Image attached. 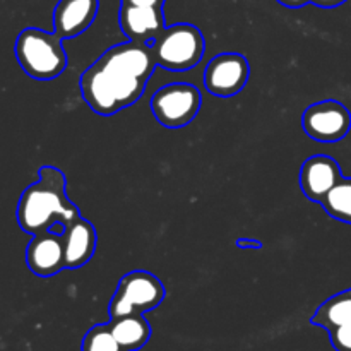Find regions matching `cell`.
Listing matches in <instances>:
<instances>
[{
	"label": "cell",
	"mask_w": 351,
	"mask_h": 351,
	"mask_svg": "<svg viewBox=\"0 0 351 351\" xmlns=\"http://www.w3.org/2000/svg\"><path fill=\"white\" fill-rule=\"evenodd\" d=\"M77 218H81L77 206L65 195L64 173L55 167H41L38 180L23 192L17 204L21 230L36 235L55 223L69 226Z\"/></svg>",
	"instance_id": "6da1fadb"
},
{
	"label": "cell",
	"mask_w": 351,
	"mask_h": 351,
	"mask_svg": "<svg viewBox=\"0 0 351 351\" xmlns=\"http://www.w3.org/2000/svg\"><path fill=\"white\" fill-rule=\"evenodd\" d=\"M147 81L105 67L98 60L81 75V95L93 112L115 115L143 96Z\"/></svg>",
	"instance_id": "7a4b0ae2"
},
{
	"label": "cell",
	"mask_w": 351,
	"mask_h": 351,
	"mask_svg": "<svg viewBox=\"0 0 351 351\" xmlns=\"http://www.w3.org/2000/svg\"><path fill=\"white\" fill-rule=\"evenodd\" d=\"M64 38L38 27H26L16 40V57L21 69L38 81H51L67 67Z\"/></svg>",
	"instance_id": "3957f363"
},
{
	"label": "cell",
	"mask_w": 351,
	"mask_h": 351,
	"mask_svg": "<svg viewBox=\"0 0 351 351\" xmlns=\"http://www.w3.org/2000/svg\"><path fill=\"white\" fill-rule=\"evenodd\" d=\"M158 65L182 72L195 67L204 55V36L194 24L180 23L168 26L153 40Z\"/></svg>",
	"instance_id": "277c9868"
},
{
	"label": "cell",
	"mask_w": 351,
	"mask_h": 351,
	"mask_svg": "<svg viewBox=\"0 0 351 351\" xmlns=\"http://www.w3.org/2000/svg\"><path fill=\"white\" fill-rule=\"evenodd\" d=\"M165 295L167 291L163 283L154 274L147 271H132L119 281L108 305L110 319L153 311L163 302Z\"/></svg>",
	"instance_id": "5b68a950"
},
{
	"label": "cell",
	"mask_w": 351,
	"mask_h": 351,
	"mask_svg": "<svg viewBox=\"0 0 351 351\" xmlns=\"http://www.w3.org/2000/svg\"><path fill=\"white\" fill-rule=\"evenodd\" d=\"M202 96L195 86L185 82L163 86L151 98V112L161 125L180 129L197 117Z\"/></svg>",
	"instance_id": "8992f818"
},
{
	"label": "cell",
	"mask_w": 351,
	"mask_h": 351,
	"mask_svg": "<svg viewBox=\"0 0 351 351\" xmlns=\"http://www.w3.org/2000/svg\"><path fill=\"white\" fill-rule=\"evenodd\" d=\"M302 125L312 139L319 143H336L348 136L351 113L343 103L336 99H324L305 110Z\"/></svg>",
	"instance_id": "52a82bcc"
},
{
	"label": "cell",
	"mask_w": 351,
	"mask_h": 351,
	"mask_svg": "<svg viewBox=\"0 0 351 351\" xmlns=\"http://www.w3.org/2000/svg\"><path fill=\"white\" fill-rule=\"evenodd\" d=\"M250 75V65L240 53H219L208 62L204 71V86L211 95L219 98L235 96L245 88Z\"/></svg>",
	"instance_id": "ba28073f"
},
{
	"label": "cell",
	"mask_w": 351,
	"mask_h": 351,
	"mask_svg": "<svg viewBox=\"0 0 351 351\" xmlns=\"http://www.w3.org/2000/svg\"><path fill=\"white\" fill-rule=\"evenodd\" d=\"M98 62L101 65H105V67L119 71L125 75L143 79V81H147L153 75L154 69L158 67L153 45L137 43V41L120 43L108 48L98 58Z\"/></svg>",
	"instance_id": "9c48e42d"
},
{
	"label": "cell",
	"mask_w": 351,
	"mask_h": 351,
	"mask_svg": "<svg viewBox=\"0 0 351 351\" xmlns=\"http://www.w3.org/2000/svg\"><path fill=\"white\" fill-rule=\"evenodd\" d=\"M26 264L36 276L50 278L65 267L64 237L45 230L33 235L26 247Z\"/></svg>",
	"instance_id": "30bf717a"
},
{
	"label": "cell",
	"mask_w": 351,
	"mask_h": 351,
	"mask_svg": "<svg viewBox=\"0 0 351 351\" xmlns=\"http://www.w3.org/2000/svg\"><path fill=\"white\" fill-rule=\"evenodd\" d=\"M341 177V170L335 158L328 154H315L302 165L300 189L307 199L321 202Z\"/></svg>",
	"instance_id": "8fae6325"
},
{
	"label": "cell",
	"mask_w": 351,
	"mask_h": 351,
	"mask_svg": "<svg viewBox=\"0 0 351 351\" xmlns=\"http://www.w3.org/2000/svg\"><path fill=\"white\" fill-rule=\"evenodd\" d=\"M119 23L125 36L137 43H153L154 38L165 29L163 9L120 3Z\"/></svg>",
	"instance_id": "7c38bea8"
},
{
	"label": "cell",
	"mask_w": 351,
	"mask_h": 351,
	"mask_svg": "<svg viewBox=\"0 0 351 351\" xmlns=\"http://www.w3.org/2000/svg\"><path fill=\"white\" fill-rule=\"evenodd\" d=\"M99 10V0H58L53 10V29L64 40L79 36L93 23Z\"/></svg>",
	"instance_id": "4fadbf2b"
},
{
	"label": "cell",
	"mask_w": 351,
	"mask_h": 351,
	"mask_svg": "<svg viewBox=\"0 0 351 351\" xmlns=\"http://www.w3.org/2000/svg\"><path fill=\"white\" fill-rule=\"evenodd\" d=\"M64 249H65V267L69 269H77L91 261L93 254L96 250V228L91 221L81 218L75 219L69 226H65L64 232Z\"/></svg>",
	"instance_id": "5bb4252c"
},
{
	"label": "cell",
	"mask_w": 351,
	"mask_h": 351,
	"mask_svg": "<svg viewBox=\"0 0 351 351\" xmlns=\"http://www.w3.org/2000/svg\"><path fill=\"white\" fill-rule=\"evenodd\" d=\"M117 341L125 351H137L143 348L151 338V326L144 319V314L123 315L108 322Z\"/></svg>",
	"instance_id": "9a60e30c"
},
{
	"label": "cell",
	"mask_w": 351,
	"mask_h": 351,
	"mask_svg": "<svg viewBox=\"0 0 351 351\" xmlns=\"http://www.w3.org/2000/svg\"><path fill=\"white\" fill-rule=\"evenodd\" d=\"M311 322L326 331L351 324V288L332 295L312 315Z\"/></svg>",
	"instance_id": "2e32d148"
},
{
	"label": "cell",
	"mask_w": 351,
	"mask_h": 351,
	"mask_svg": "<svg viewBox=\"0 0 351 351\" xmlns=\"http://www.w3.org/2000/svg\"><path fill=\"white\" fill-rule=\"evenodd\" d=\"M319 204L331 218L351 225V178L341 177Z\"/></svg>",
	"instance_id": "e0dca14e"
},
{
	"label": "cell",
	"mask_w": 351,
	"mask_h": 351,
	"mask_svg": "<svg viewBox=\"0 0 351 351\" xmlns=\"http://www.w3.org/2000/svg\"><path fill=\"white\" fill-rule=\"evenodd\" d=\"M81 351H125L108 324L93 326L82 339Z\"/></svg>",
	"instance_id": "ac0fdd59"
},
{
	"label": "cell",
	"mask_w": 351,
	"mask_h": 351,
	"mask_svg": "<svg viewBox=\"0 0 351 351\" xmlns=\"http://www.w3.org/2000/svg\"><path fill=\"white\" fill-rule=\"evenodd\" d=\"M329 338L336 351H351V324L335 328L329 331Z\"/></svg>",
	"instance_id": "d6986e66"
},
{
	"label": "cell",
	"mask_w": 351,
	"mask_h": 351,
	"mask_svg": "<svg viewBox=\"0 0 351 351\" xmlns=\"http://www.w3.org/2000/svg\"><path fill=\"white\" fill-rule=\"evenodd\" d=\"M120 3H127V5H139V7H158V9H163L165 0H120Z\"/></svg>",
	"instance_id": "ffe728a7"
},
{
	"label": "cell",
	"mask_w": 351,
	"mask_h": 351,
	"mask_svg": "<svg viewBox=\"0 0 351 351\" xmlns=\"http://www.w3.org/2000/svg\"><path fill=\"white\" fill-rule=\"evenodd\" d=\"M346 0H311V3L317 7H324V9H331V7H338L345 3Z\"/></svg>",
	"instance_id": "44dd1931"
},
{
	"label": "cell",
	"mask_w": 351,
	"mask_h": 351,
	"mask_svg": "<svg viewBox=\"0 0 351 351\" xmlns=\"http://www.w3.org/2000/svg\"><path fill=\"white\" fill-rule=\"evenodd\" d=\"M237 245L245 249V247H250V249H263V243L257 242V240H247V239H239L237 240Z\"/></svg>",
	"instance_id": "7402d4cb"
},
{
	"label": "cell",
	"mask_w": 351,
	"mask_h": 351,
	"mask_svg": "<svg viewBox=\"0 0 351 351\" xmlns=\"http://www.w3.org/2000/svg\"><path fill=\"white\" fill-rule=\"evenodd\" d=\"M280 3H283L285 7H290V9H298V7L307 5L311 0H278Z\"/></svg>",
	"instance_id": "603a6c76"
}]
</instances>
